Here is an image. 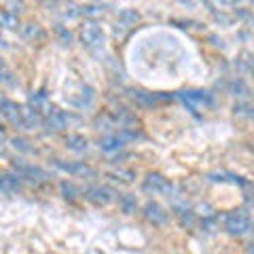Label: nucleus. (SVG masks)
<instances>
[{
    "label": "nucleus",
    "instance_id": "obj_1",
    "mask_svg": "<svg viewBox=\"0 0 254 254\" xmlns=\"http://www.w3.org/2000/svg\"><path fill=\"white\" fill-rule=\"evenodd\" d=\"M81 41L85 47H89V49H95V47H102L104 45V34H102L100 26L95 21H87L83 23L81 28Z\"/></svg>",
    "mask_w": 254,
    "mask_h": 254
},
{
    "label": "nucleus",
    "instance_id": "obj_2",
    "mask_svg": "<svg viewBox=\"0 0 254 254\" xmlns=\"http://www.w3.org/2000/svg\"><path fill=\"white\" fill-rule=\"evenodd\" d=\"M225 227H227L229 233L242 235V233H246L250 229V218L246 216L244 212H233V214H229V216H227Z\"/></svg>",
    "mask_w": 254,
    "mask_h": 254
},
{
    "label": "nucleus",
    "instance_id": "obj_3",
    "mask_svg": "<svg viewBox=\"0 0 254 254\" xmlns=\"http://www.w3.org/2000/svg\"><path fill=\"white\" fill-rule=\"evenodd\" d=\"M0 115H2L4 119H9L13 125L23 127V119H21V113H19V106L13 104V102H9L6 98H2V95H0Z\"/></svg>",
    "mask_w": 254,
    "mask_h": 254
},
{
    "label": "nucleus",
    "instance_id": "obj_4",
    "mask_svg": "<svg viewBox=\"0 0 254 254\" xmlns=\"http://www.w3.org/2000/svg\"><path fill=\"white\" fill-rule=\"evenodd\" d=\"M172 185L163 176H159V174H150L144 180V190H148V193H168Z\"/></svg>",
    "mask_w": 254,
    "mask_h": 254
},
{
    "label": "nucleus",
    "instance_id": "obj_5",
    "mask_svg": "<svg viewBox=\"0 0 254 254\" xmlns=\"http://www.w3.org/2000/svg\"><path fill=\"white\" fill-rule=\"evenodd\" d=\"M87 195H89V199L98 201V203H108L115 199V190H110L106 187H93L87 190Z\"/></svg>",
    "mask_w": 254,
    "mask_h": 254
},
{
    "label": "nucleus",
    "instance_id": "obj_6",
    "mask_svg": "<svg viewBox=\"0 0 254 254\" xmlns=\"http://www.w3.org/2000/svg\"><path fill=\"white\" fill-rule=\"evenodd\" d=\"M55 165H58L60 170H64V172L74 174V176H93V170L89 168V165H85V163H62V161H58Z\"/></svg>",
    "mask_w": 254,
    "mask_h": 254
},
{
    "label": "nucleus",
    "instance_id": "obj_7",
    "mask_svg": "<svg viewBox=\"0 0 254 254\" xmlns=\"http://www.w3.org/2000/svg\"><path fill=\"white\" fill-rule=\"evenodd\" d=\"M144 210H146V218L153 220L155 225H163V222H168V212H165L159 203H148Z\"/></svg>",
    "mask_w": 254,
    "mask_h": 254
},
{
    "label": "nucleus",
    "instance_id": "obj_8",
    "mask_svg": "<svg viewBox=\"0 0 254 254\" xmlns=\"http://www.w3.org/2000/svg\"><path fill=\"white\" fill-rule=\"evenodd\" d=\"M19 113L23 119V127H38L43 123V117L38 115V110H32L30 106H19Z\"/></svg>",
    "mask_w": 254,
    "mask_h": 254
},
{
    "label": "nucleus",
    "instance_id": "obj_9",
    "mask_svg": "<svg viewBox=\"0 0 254 254\" xmlns=\"http://www.w3.org/2000/svg\"><path fill=\"white\" fill-rule=\"evenodd\" d=\"M66 146L70 150H74V153H85L87 150V140L83 136H78V133H70L66 138Z\"/></svg>",
    "mask_w": 254,
    "mask_h": 254
},
{
    "label": "nucleus",
    "instance_id": "obj_10",
    "mask_svg": "<svg viewBox=\"0 0 254 254\" xmlns=\"http://www.w3.org/2000/svg\"><path fill=\"white\" fill-rule=\"evenodd\" d=\"M45 123L51 127V129H64L66 127V115H62V113H58V110H51L49 113V117L45 119Z\"/></svg>",
    "mask_w": 254,
    "mask_h": 254
},
{
    "label": "nucleus",
    "instance_id": "obj_11",
    "mask_svg": "<svg viewBox=\"0 0 254 254\" xmlns=\"http://www.w3.org/2000/svg\"><path fill=\"white\" fill-rule=\"evenodd\" d=\"M30 104L34 106V110H41V113H47V115H49L51 110H53L43 93H32V95H30Z\"/></svg>",
    "mask_w": 254,
    "mask_h": 254
},
{
    "label": "nucleus",
    "instance_id": "obj_12",
    "mask_svg": "<svg viewBox=\"0 0 254 254\" xmlns=\"http://www.w3.org/2000/svg\"><path fill=\"white\" fill-rule=\"evenodd\" d=\"M123 146V138H119V136H106V138H102L100 140V148L102 150H117V148H121Z\"/></svg>",
    "mask_w": 254,
    "mask_h": 254
},
{
    "label": "nucleus",
    "instance_id": "obj_13",
    "mask_svg": "<svg viewBox=\"0 0 254 254\" xmlns=\"http://www.w3.org/2000/svg\"><path fill=\"white\" fill-rule=\"evenodd\" d=\"M119 21H121L123 26L131 28V26H136V21H138V13L133 9H123L121 13H119Z\"/></svg>",
    "mask_w": 254,
    "mask_h": 254
},
{
    "label": "nucleus",
    "instance_id": "obj_14",
    "mask_svg": "<svg viewBox=\"0 0 254 254\" xmlns=\"http://www.w3.org/2000/svg\"><path fill=\"white\" fill-rule=\"evenodd\" d=\"M0 26L13 30V28H17V26H19V21H17V17H15L13 13H9V11H0Z\"/></svg>",
    "mask_w": 254,
    "mask_h": 254
},
{
    "label": "nucleus",
    "instance_id": "obj_15",
    "mask_svg": "<svg viewBox=\"0 0 254 254\" xmlns=\"http://www.w3.org/2000/svg\"><path fill=\"white\" fill-rule=\"evenodd\" d=\"M0 83H4V85H15V76H13V72H11V68L2 62V58H0Z\"/></svg>",
    "mask_w": 254,
    "mask_h": 254
},
{
    "label": "nucleus",
    "instance_id": "obj_16",
    "mask_svg": "<svg viewBox=\"0 0 254 254\" xmlns=\"http://www.w3.org/2000/svg\"><path fill=\"white\" fill-rule=\"evenodd\" d=\"M0 190H4V193L17 190V180L11 178V176H0Z\"/></svg>",
    "mask_w": 254,
    "mask_h": 254
},
{
    "label": "nucleus",
    "instance_id": "obj_17",
    "mask_svg": "<svg viewBox=\"0 0 254 254\" xmlns=\"http://www.w3.org/2000/svg\"><path fill=\"white\" fill-rule=\"evenodd\" d=\"M23 36L26 38H36V36H43V30L36 26V23H26L23 26Z\"/></svg>",
    "mask_w": 254,
    "mask_h": 254
},
{
    "label": "nucleus",
    "instance_id": "obj_18",
    "mask_svg": "<svg viewBox=\"0 0 254 254\" xmlns=\"http://www.w3.org/2000/svg\"><path fill=\"white\" fill-rule=\"evenodd\" d=\"M83 13L87 15V17H98V15L104 13V9H102V6H95V4H91V6H85Z\"/></svg>",
    "mask_w": 254,
    "mask_h": 254
},
{
    "label": "nucleus",
    "instance_id": "obj_19",
    "mask_svg": "<svg viewBox=\"0 0 254 254\" xmlns=\"http://www.w3.org/2000/svg\"><path fill=\"white\" fill-rule=\"evenodd\" d=\"M62 190L66 193V197H76V187L74 185H70V182H62Z\"/></svg>",
    "mask_w": 254,
    "mask_h": 254
},
{
    "label": "nucleus",
    "instance_id": "obj_20",
    "mask_svg": "<svg viewBox=\"0 0 254 254\" xmlns=\"http://www.w3.org/2000/svg\"><path fill=\"white\" fill-rule=\"evenodd\" d=\"M121 203H123V210H125V212H131V210H136V201H133L131 197H123V199H121Z\"/></svg>",
    "mask_w": 254,
    "mask_h": 254
},
{
    "label": "nucleus",
    "instance_id": "obj_21",
    "mask_svg": "<svg viewBox=\"0 0 254 254\" xmlns=\"http://www.w3.org/2000/svg\"><path fill=\"white\" fill-rule=\"evenodd\" d=\"M13 144H15V148H19V150H26V153H30V146H26L28 142H23V140H17V138H15V140H13Z\"/></svg>",
    "mask_w": 254,
    "mask_h": 254
},
{
    "label": "nucleus",
    "instance_id": "obj_22",
    "mask_svg": "<svg viewBox=\"0 0 254 254\" xmlns=\"http://www.w3.org/2000/svg\"><path fill=\"white\" fill-rule=\"evenodd\" d=\"M55 30H58V34L64 38V41H66V43H70V32H66V30H64L62 26H58V28H55Z\"/></svg>",
    "mask_w": 254,
    "mask_h": 254
},
{
    "label": "nucleus",
    "instance_id": "obj_23",
    "mask_svg": "<svg viewBox=\"0 0 254 254\" xmlns=\"http://www.w3.org/2000/svg\"><path fill=\"white\" fill-rule=\"evenodd\" d=\"M218 2H222V4H235L233 0H218Z\"/></svg>",
    "mask_w": 254,
    "mask_h": 254
},
{
    "label": "nucleus",
    "instance_id": "obj_24",
    "mask_svg": "<svg viewBox=\"0 0 254 254\" xmlns=\"http://www.w3.org/2000/svg\"><path fill=\"white\" fill-rule=\"evenodd\" d=\"M233 2H242V0H233Z\"/></svg>",
    "mask_w": 254,
    "mask_h": 254
}]
</instances>
